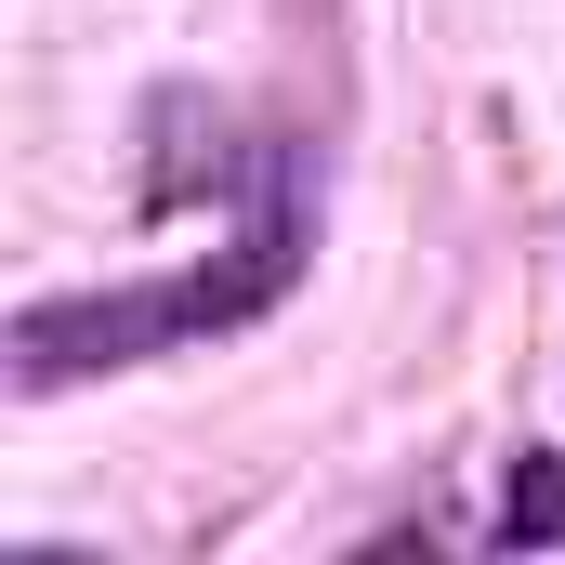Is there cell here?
<instances>
[{
    "instance_id": "obj_1",
    "label": "cell",
    "mask_w": 565,
    "mask_h": 565,
    "mask_svg": "<svg viewBox=\"0 0 565 565\" xmlns=\"http://www.w3.org/2000/svg\"><path fill=\"white\" fill-rule=\"evenodd\" d=\"M289 277H302V211H264L211 264H171V277H132V289H79V302H26L13 316V395H66V382L145 369V355L224 342V329L277 316Z\"/></svg>"
},
{
    "instance_id": "obj_2",
    "label": "cell",
    "mask_w": 565,
    "mask_h": 565,
    "mask_svg": "<svg viewBox=\"0 0 565 565\" xmlns=\"http://www.w3.org/2000/svg\"><path fill=\"white\" fill-rule=\"evenodd\" d=\"M500 540H513V553H565V460H526V473H513Z\"/></svg>"
}]
</instances>
